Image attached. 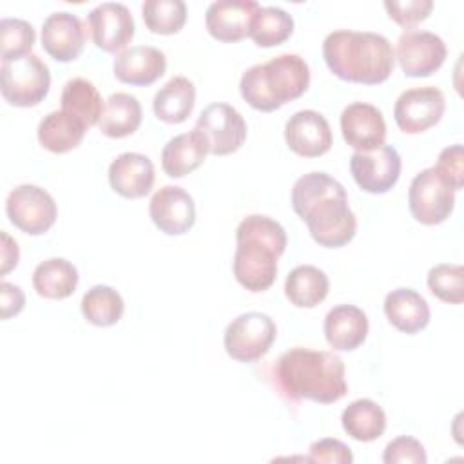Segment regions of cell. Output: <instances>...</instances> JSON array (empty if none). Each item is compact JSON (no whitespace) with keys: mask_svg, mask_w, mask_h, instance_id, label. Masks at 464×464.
<instances>
[{"mask_svg":"<svg viewBox=\"0 0 464 464\" xmlns=\"http://www.w3.org/2000/svg\"><path fill=\"white\" fill-rule=\"evenodd\" d=\"M290 203L319 246L341 248L353 239L355 214L344 187L330 174L315 170L301 176L292 187Z\"/></svg>","mask_w":464,"mask_h":464,"instance_id":"obj_1","label":"cell"},{"mask_svg":"<svg viewBox=\"0 0 464 464\" xmlns=\"http://www.w3.org/2000/svg\"><path fill=\"white\" fill-rule=\"evenodd\" d=\"M276 384L286 399L332 404L348 393L344 362L334 352L290 348L274 368Z\"/></svg>","mask_w":464,"mask_h":464,"instance_id":"obj_2","label":"cell"},{"mask_svg":"<svg viewBox=\"0 0 464 464\" xmlns=\"http://www.w3.org/2000/svg\"><path fill=\"white\" fill-rule=\"evenodd\" d=\"M323 58L337 78L364 85L386 82L395 65L390 40L370 31L341 29L330 33L323 42Z\"/></svg>","mask_w":464,"mask_h":464,"instance_id":"obj_3","label":"cell"},{"mask_svg":"<svg viewBox=\"0 0 464 464\" xmlns=\"http://www.w3.org/2000/svg\"><path fill=\"white\" fill-rule=\"evenodd\" d=\"M232 270L236 281L248 292L268 290L277 277V257L286 250L283 225L268 216L250 214L236 228Z\"/></svg>","mask_w":464,"mask_h":464,"instance_id":"obj_4","label":"cell"},{"mask_svg":"<svg viewBox=\"0 0 464 464\" xmlns=\"http://www.w3.org/2000/svg\"><path fill=\"white\" fill-rule=\"evenodd\" d=\"M308 85V63L299 54L286 53L246 69L239 82V92L252 109L272 112L301 98Z\"/></svg>","mask_w":464,"mask_h":464,"instance_id":"obj_5","label":"cell"},{"mask_svg":"<svg viewBox=\"0 0 464 464\" xmlns=\"http://www.w3.org/2000/svg\"><path fill=\"white\" fill-rule=\"evenodd\" d=\"M51 87L49 67L36 56L27 54L18 60L2 62L0 91L13 107H34L47 96Z\"/></svg>","mask_w":464,"mask_h":464,"instance_id":"obj_6","label":"cell"},{"mask_svg":"<svg viewBox=\"0 0 464 464\" xmlns=\"http://www.w3.org/2000/svg\"><path fill=\"white\" fill-rule=\"evenodd\" d=\"M277 337L274 319L261 312H246L232 319L225 330L223 344L228 357L239 362H256L268 353Z\"/></svg>","mask_w":464,"mask_h":464,"instance_id":"obj_7","label":"cell"},{"mask_svg":"<svg viewBox=\"0 0 464 464\" xmlns=\"http://www.w3.org/2000/svg\"><path fill=\"white\" fill-rule=\"evenodd\" d=\"M408 207L415 221L440 225L453 212L455 190L435 167L422 169L410 183Z\"/></svg>","mask_w":464,"mask_h":464,"instance_id":"obj_8","label":"cell"},{"mask_svg":"<svg viewBox=\"0 0 464 464\" xmlns=\"http://www.w3.org/2000/svg\"><path fill=\"white\" fill-rule=\"evenodd\" d=\"M9 221L29 236L45 234L56 221L58 208L53 196L38 185H18L5 199Z\"/></svg>","mask_w":464,"mask_h":464,"instance_id":"obj_9","label":"cell"},{"mask_svg":"<svg viewBox=\"0 0 464 464\" xmlns=\"http://www.w3.org/2000/svg\"><path fill=\"white\" fill-rule=\"evenodd\" d=\"M207 141L208 154L228 156L241 149L246 140V123L239 111L228 103L207 105L194 125Z\"/></svg>","mask_w":464,"mask_h":464,"instance_id":"obj_10","label":"cell"},{"mask_svg":"<svg viewBox=\"0 0 464 464\" xmlns=\"http://www.w3.org/2000/svg\"><path fill=\"white\" fill-rule=\"evenodd\" d=\"M446 109V98L440 89L433 85L413 87L395 102L393 120L404 134H420L435 127Z\"/></svg>","mask_w":464,"mask_h":464,"instance_id":"obj_11","label":"cell"},{"mask_svg":"<svg viewBox=\"0 0 464 464\" xmlns=\"http://www.w3.org/2000/svg\"><path fill=\"white\" fill-rule=\"evenodd\" d=\"M444 40L431 31H404L397 40V62L410 78L431 76L446 60Z\"/></svg>","mask_w":464,"mask_h":464,"instance_id":"obj_12","label":"cell"},{"mask_svg":"<svg viewBox=\"0 0 464 464\" xmlns=\"http://www.w3.org/2000/svg\"><path fill=\"white\" fill-rule=\"evenodd\" d=\"M401 156L395 147L382 145L370 152H353L350 172L361 190L370 194H386L401 176Z\"/></svg>","mask_w":464,"mask_h":464,"instance_id":"obj_13","label":"cell"},{"mask_svg":"<svg viewBox=\"0 0 464 464\" xmlns=\"http://www.w3.org/2000/svg\"><path fill=\"white\" fill-rule=\"evenodd\" d=\"M87 25L94 45L105 53L125 51L134 38V18L127 5L103 2L87 14Z\"/></svg>","mask_w":464,"mask_h":464,"instance_id":"obj_14","label":"cell"},{"mask_svg":"<svg viewBox=\"0 0 464 464\" xmlns=\"http://www.w3.org/2000/svg\"><path fill=\"white\" fill-rule=\"evenodd\" d=\"M149 214L152 223L167 236L187 234L196 223L194 199L178 185H165L156 190L149 203Z\"/></svg>","mask_w":464,"mask_h":464,"instance_id":"obj_15","label":"cell"},{"mask_svg":"<svg viewBox=\"0 0 464 464\" xmlns=\"http://www.w3.org/2000/svg\"><path fill=\"white\" fill-rule=\"evenodd\" d=\"M343 140L355 152H370L386 145V121L382 112L364 102H353L341 112Z\"/></svg>","mask_w":464,"mask_h":464,"instance_id":"obj_16","label":"cell"},{"mask_svg":"<svg viewBox=\"0 0 464 464\" xmlns=\"http://www.w3.org/2000/svg\"><path fill=\"white\" fill-rule=\"evenodd\" d=\"M285 140L292 152L303 158H319L332 149L334 136L326 118L312 109L297 111L285 125Z\"/></svg>","mask_w":464,"mask_h":464,"instance_id":"obj_17","label":"cell"},{"mask_svg":"<svg viewBox=\"0 0 464 464\" xmlns=\"http://www.w3.org/2000/svg\"><path fill=\"white\" fill-rule=\"evenodd\" d=\"M85 27L82 20L67 11L49 14L42 24V47L56 62L76 60L85 45Z\"/></svg>","mask_w":464,"mask_h":464,"instance_id":"obj_18","label":"cell"},{"mask_svg":"<svg viewBox=\"0 0 464 464\" xmlns=\"http://www.w3.org/2000/svg\"><path fill=\"white\" fill-rule=\"evenodd\" d=\"M259 4L254 0H218L205 13V27L218 42L232 44L248 36Z\"/></svg>","mask_w":464,"mask_h":464,"instance_id":"obj_19","label":"cell"},{"mask_svg":"<svg viewBox=\"0 0 464 464\" xmlns=\"http://www.w3.org/2000/svg\"><path fill=\"white\" fill-rule=\"evenodd\" d=\"M167 71L165 53L152 45H132L121 51L112 63L114 78L121 83L147 87Z\"/></svg>","mask_w":464,"mask_h":464,"instance_id":"obj_20","label":"cell"},{"mask_svg":"<svg viewBox=\"0 0 464 464\" xmlns=\"http://www.w3.org/2000/svg\"><path fill=\"white\" fill-rule=\"evenodd\" d=\"M154 165L149 156L140 152H123L109 165L111 188L127 199L147 196L154 185Z\"/></svg>","mask_w":464,"mask_h":464,"instance_id":"obj_21","label":"cell"},{"mask_svg":"<svg viewBox=\"0 0 464 464\" xmlns=\"http://www.w3.org/2000/svg\"><path fill=\"white\" fill-rule=\"evenodd\" d=\"M368 317L355 304H337L324 317L326 343L337 352L359 348L368 335Z\"/></svg>","mask_w":464,"mask_h":464,"instance_id":"obj_22","label":"cell"},{"mask_svg":"<svg viewBox=\"0 0 464 464\" xmlns=\"http://www.w3.org/2000/svg\"><path fill=\"white\" fill-rule=\"evenodd\" d=\"M208 147L199 130L192 129L167 141L161 150V169L169 178H183L203 165Z\"/></svg>","mask_w":464,"mask_h":464,"instance_id":"obj_23","label":"cell"},{"mask_svg":"<svg viewBox=\"0 0 464 464\" xmlns=\"http://www.w3.org/2000/svg\"><path fill=\"white\" fill-rule=\"evenodd\" d=\"M384 314L399 332L413 335L430 323V306L413 288H395L384 297Z\"/></svg>","mask_w":464,"mask_h":464,"instance_id":"obj_24","label":"cell"},{"mask_svg":"<svg viewBox=\"0 0 464 464\" xmlns=\"http://www.w3.org/2000/svg\"><path fill=\"white\" fill-rule=\"evenodd\" d=\"M196 103V87L185 76H172L152 100L156 118L169 125L183 123Z\"/></svg>","mask_w":464,"mask_h":464,"instance_id":"obj_25","label":"cell"},{"mask_svg":"<svg viewBox=\"0 0 464 464\" xmlns=\"http://www.w3.org/2000/svg\"><path fill=\"white\" fill-rule=\"evenodd\" d=\"M85 132L87 127L62 109L45 114L40 120L36 130L40 145L54 154H63L76 149L82 143Z\"/></svg>","mask_w":464,"mask_h":464,"instance_id":"obj_26","label":"cell"},{"mask_svg":"<svg viewBox=\"0 0 464 464\" xmlns=\"http://www.w3.org/2000/svg\"><path fill=\"white\" fill-rule=\"evenodd\" d=\"M76 266L63 257H49L36 265L33 288L44 299H67L78 286Z\"/></svg>","mask_w":464,"mask_h":464,"instance_id":"obj_27","label":"cell"},{"mask_svg":"<svg viewBox=\"0 0 464 464\" xmlns=\"http://www.w3.org/2000/svg\"><path fill=\"white\" fill-rule=\"evenodd\" d=\"M141 105L136 96L127 92H114L105 100L98 129L107 138H125L141 125Z\"/></svg>","mask_w":464,"mask_h":464,"instance_id":"obj_28","label":"cell"},{"mask_svg":"<svg viewBox=\"0 0 464 464\" xmlns=\"http://www.w3.org/2000/svg\"><path fill=\"white\" fill-rule=\"evenodd\" d=\"M328 276L314 265L295 266L285 279V295L297 308H314L328 295Z\"/></svg>","mask_w":464,"mask_h":464,"instance_id":"obj_29","label":"cell"},{"mask_svg":"<svg viewBox=\"0 0 464 464\" xmlns=\"http://www.w3.org/2000/svg\"><path fill=\"white\" fill-rule=\"evenodd\" d=\"M343 430L359 442L377 440L386 430V413L372 399H357L350 402L341 415Z\"/></svg>","mask_w":464,"mask_h":464,"instance_id":"obj_30","label":"cell"},{"mask_svg":"<svg viewBox=\"0 0 464 464\" xmlns=\"http://www.w3.org/2000/svg\"><path fill=\"white\" fill-rule=\"evenodd\" d=\"M62 111L80 120L87 129L98 125L103 112V100L92 82L85 78H72L62 91Z\"/></svg>","mask_w":464,"mask_h":464,"instance_id":"obj_31","label":"cell"},{"mask_svg":"<svg viewBox=\"0 0 464 464\" xmlns=\"http://www.w3.org/2000/svg\"><path fill=\"white\" fill-rule=\"evenodd\" d=\"M294 33V18L281 7L259 5L256 11L248 36L257 47H274L286 42Z\"/></svg>","mask_w":464,"mask_h":464,"instance_id":"obj_32","label":"cell"},{"mask_svg":"<svg viewBox=\"0 0 464 464\" xmlns=\"http://www.w3.org/2000/svg\"><path fill=\"white\" fill-rule=\"evenodd\" d=\"M125 310V303L118 290L109 285H96L89 288L82 297V314L87 323L94 326L116 324Z\"/></svg>","mask_w":464,"mask_h":464,"instance_id":"obj_33","label":"cell"},{"mask_svg":"<svg viewBox=\"0 0 464 464\" xmlns=\"http://www.w3.org/2000/svg\"><path fill=\"white\" fill-rule=\"evenodd\" d=\"M141 16L150 33L176 34L187 22V5L183 0H147Z\"/></svg>","mask_w":464,"mask_h":464,"instance_id":"obj_34","label":"cell"},{"mask_svg":"<svg viewBox=\"0 0 464 464\" xmlns=\"http://www.w3.org/2000/svg\"><path fill=\"white\" fill-rule=\"evenodd\" d=\"M36 33L22 18H2L0 22V54L2 62H11L31 54Z\"/></svg>","mask_w":464,"mask_h":464,"instance_id":"obj_35","label":"cell"},{"mask_svg":"<svg viewBox=\"0 0 464 464\" xmlns=\"http://www.w3.org/2000/svg\"><path fill=\"white\" fill-rule=\"evenodd\" d=\"M430 292L450 304H460L464 301V268L460 265L440 263L428 272Z\"/></svg>","mask_w":464,"mask_h":464,"instance_id":"obj_36","label":"cell"},{"mask_svg":"<svg viewBox=\"0 0 464 464\" xmlns=\"http://www.w3.org/2000/svg\"><path fill=\"white\" fill-rule=\"evenodd\" d=\"M384 9L395 24H399L404 29H411L430 16L433 9V2L431 0H406V2L386 0Z\"/></svg>","mask_w":464,"mask_h":464,"instance_id":"obj_37","label":"cell"},{"mask_svg":"<svg viewBox=\"0 0 464 464\" xmlns=\"http://www.w3.org/2000/svg\"><path fill=\"white\" fill-rule=\"evenodd\" d=\"M426 460L424 446L408 435L390 440L382 453L384 464H426Z\"/></svg>","mask_w":464,"mask_h":464,"instance_id":"obj_38","label":"cell"},{"mask_svg":"<svg viewBox=\"0 0 464 464\" xmlns=\"http://www.w3.org/2000/svg\"><path fill=\"white\" fill-rule=\"evenodd\" d=\"M451 185V188L457 192L464 185V152L462 145L455 143L440 150L437 158V165H433Z\"/></svg>","mask_w":464,"mask_h":464,"instance_id":"obj_39","label":"cell"},{"mask_svg":"<svg viewBox=\"0 0 464 464\" xmlns=\"http://www.w3.org/2000/svg\"><path fill=\"white\" fill-rule=\"evenodd\" d=\"M310 462H328V464H350L353 455L350 448L339 439H319L310 444Z\"/></svg>","mask_w":464,"mask_h":464,"instance_id":"obj_40","label":"cell"},{"mask_svg":"<svg viewBox=\"0 0 464 464\" xmlns=\"http://www.w3.org/2000/svg\"><path fill=\"white\" fill-rule=\"evenodd\" d=\"M25 295L20 286L2 281L0 285V317L5 321L13 315H18L24 310Z\"/></svg>","mask_w":464,"mask_h":464,"instance_id":"obj_41","label":"cell"},{"mask_svg":"<svg viewBox=\"0 0 464 464\" xmlns=\"http://www.w3.org/2000/svg\"><path fill=\"white\" fill-rule=\"evenodd\" d=\"M0 237H2V276H5L18 265L20 250H18V243L5 230L0 232Z\"/></svg>","mask_w":464,"mask_h":464,"instance_id":"obj_42","label":"cell"}]
</instances>
